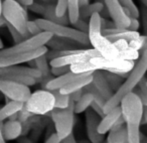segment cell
Masks as SVG:
<instances>
[{
  "instance_id": "cell-1",
  "label": "cell",
  "mask_w": 147,
  "mask_h": 143,
  "mask_svg": "<svg viewBox=\"0 0 147 143\" xmlns=\"http://www.w3.org/2000/svg\"><path fill=\"white\" fill-rule=\"evenodd\" d=\"M122 116L126 123L128 143H141V133L139 131L143 118V104L134 92L128 93L120 103Z\"/></svg>"
},
{
  "instance_id": "cell-2",
  "label": "cell",
  "mask_w": 147,
  "mask_h": 143,
  "mask_svg": "<svg viewBox=\"0 0 147 143\" xmlns=\"http://www.w3.org/2000/svg\"><path fill=\"white\" fill-rule=\"evenodd\" d=\"M147 73V49L143 51L141 55L139 57L137 63L134 65L133 69L129 72L128 76L125 82L122 83L121 87L114 92L113 96L106 101L104 105V112L106 114L113 108L120 105L123 97L127 95L128 93L133 92L135 88L138 86L140 81L145 77V74Z\"/></svg>"
},
{
  "instance_id": "cell-3",
  "label": "cell",
  "mask_w": 147,
  "mask_h": 143,
  "mask_svg": "<svg viewBox=\"0 0 147 143\" xmlns=\"http://www.w3.org/2000/svg\"><path fill=\"white\" fill-rule=\"evenodd\" d=\"M90 45L100 53L101 57L107 59H121L120 51L117 49L112 41H110L102 33L100 13H94L90 17L88 31Z\"/></svg>"
},
{
  "instance_id": "cell-4",
  "label": "cell",
  "mask_w": 147,
  "mask_h": 143,
  "mask_svg": "<svg viewBox=\"0 0 147 143\" xmlns=\"http://www.w3.org/2000/svg\"><path fill=\"white\" fill-rule=\"evenodd\" d=\"M1 15L4 17L7 23L11 24L17 29L24 38H28L31 35L27 31V12L25 7L19 4L15 0H4L2 1Z\"/></svg>"
},
{
  "instance_id": "cell-5",
  "label": "cell",
  "mask_w": 147,
  "mask_h": 143,
  "mask_svg": "<svg viewBox=\"0 0 147 143\" xmlns=\"http://www.w3.org/2000/svg\"><path fill=\"white\" fill-rule=\"evenodd\" d=\"M35 21L42 31H49L53 35L71 39V40L81 43L82 45H86V47L90 45L88 33L86 32H83L76 28H73V27H69L67 25L51 22L45 18H37L35 19Z\"/></svg>"
},
{
  "instance_id": "cell-6",
  "label": "cell",
  "mask_w": 147,
  "mask_h": 143,
  "mask_svg": "<svg viewBox=\"0 0 147 143\" xmlns=\"http://www.w3.org/2000/svg\"><path fill=\"white\" fill-rule=\"evenodd\" d=\"M55 99L49 90H37L31 93L28 100L24 103V109L33 115H45L55 108Z\"/></svg>"
},
{
  "instance_id": "cell-7",
  "label": "cell",
  "mask_w": 147,
  "mask_h": 143,
  "mask_svg": "<svg viewBox=\"0 0 147 143\" xmlns=\"http://www.w3.org/2000/svg\"><path fill=\"white\" fill-rule=\"evenodd\" d=\"M74 105H75V102L71 100L69 107L65 109L53 108L51 112V119L55 124V133L61 140L73 133L74 123H75Z\"/></svg>"
},
{
  "instance_id": "cell-8",
  "label": "cell",
  "mask_w": 147,
  "mask_h": 143,
  "mask_svg": "<svg viewBox=\"0 0 147 143\" xmlns=\"http://www.w3.org/2000/svg\"><path fill=\"white\" fill-rule=\"evenodd\" d=\"M51 36H53V34L49 31H41L39 34L32 35L28 38H25L21 42L15 43L13 47H7V49H0V57L34 51V49H37L47 45V42Z\"/></svg>"
},
{
  "instance_id": "cell-9",
  "label": "cell",
  "mask_w": 147,
  "mask_h": 143,
  "mask_svg": "<svg viewBox=\"0 0 147 143\" xmlns=\"http://www.w3.org/2000/svg\"><path fill=\"white\" fill-rule=\"evenodd\" d=\"M0 93L9 100L25 103L31 95L29 87L0 77Z\"/></svg>"
},
{
  "instance_id": "cell-10",
  "label": "cell",
  "mask_w": 147,
  "mask_h": 143,
  "mask_svg": "<svg viewBox=\"0 0 147 143\" xmlns=\"http://www.w3.org/2000/svg\"><path fill=\"white\" fill-rule=\"evenodd\" d=\"M90 61L100 71H108L113 73H129L135 65V61H133L123 59H107L101 55L93 57Z\"/></svg>"
},
{
  "instance_id": "cell-11",
  "label": "cell",
  "mask_w": 147,
  "mask_h": 143,
  "mask_svg": "<svg viewBox=\"0 0 147 143\" xmlns=\"http://www.w3.org/2000/svg\"><path fill=\"white\" fill-rule=\"evenodd\" d=\"M100 53L93 47V49H76L74 53L69 55H65L63 57H57L51 61H49L51 67H59V65H71L74 63H78L81 61H90L93 57H99Z\"/></svg>"
},
{
  "instance_id": "cell-12",
  "label": "cell",
  "mask_w": 147,
  "mask_h": 143,
  "mask_svg": "<svg viewBox=\"0 0 147 143\" xmlns=\"http://www.w3.org/2000/svg\"><path fill=\"white\" fill-rule=\"evenodd\" d=\"M47 51H49V49H47V45H43V47L31 51L14 53V55H3V57H0V67H9V65H17L23 63H28L31 59H34L36 57H38L39 55L47 53Z\"/></svg>"
},
{
  "instance_id": "cell-13",
  "label": "cell",
  "mask_w": 147,
  "mask_h": 143,
  "mask_svg": "<svg viewBox=\"0 0 147 143\" xmlns=\"http://www.w3.org/2000/svg\"><path fill=\"white\" fill-rule=\"evenodd\" d=\"M85 117H86L87 135H88L90 142L102 143L104 141L105 135L100 134L98 132V125L100 123L101 117L92 108H88L85 111Z\"/></svg>"
},
{
  "instance_id": "cell-14",
  "label": "cell",
  "mask_w": 147,
  "mask_h": 143,
  "mask_svg": "<svg viewBox=\"0 0 147 143\" xmlns=\"http://www.w3.org/2000/svg\"><path fill=\"white\" fill-rule=\"evenodd\" d=\"M104 5L109 12V16L111 17L116 26L127 28L130 23V18L125 14L124 8L119 2V0H104Z\"/></svg>"
},
{
  "instance_id": "cell-15",
  "label": "cell",
  "mask_w": 147,
  "mask_h": 143,
  "mask_svg": "<svg viewBox=\"0 0 147 143\" xmlns=\"http://www.w3.org/2000/svg\"><path fill=\"white\" fill-rule=\"evenodd\" d=\"M91 73H93V72L83 73V74H77V73H74V72L69 71L67 73H65V74L61 75V76H59L57 78H53L45 83H41V86H42V89H45V90H49V91L61 90L63 87L71 84V82L76 81L77 79L87 76V75L91 74Z\"/></svg>"
},
{
  "instance_id": "cell-16",
  "label": "cell",
  "mask_w": 147,
  "mask_h": 143,
  "mask_svg": "<svg viewBox=\"0 0 147 143\" xmlns=\"http://www.w3.org/2000/svg\"><path fill=\"white\" fill-rule=\"evenodd\" d=\"M121 116H122V110H121L120 105H118L112 110L107 112L105 116L101 118L100 123L98 125V132L103 135L108 133L115 126Z\"/></svg>"
},
{
  "instance_id": "cell-17",
  "label": "cell",
  "mask_w": 147,
  "mask_h": 143,
  "mask_svg": "<svg viewBox=\"0 0 147 143\" xmlns=\"http://www.w3.org/2000/svg\"><path fill=\"white\" fill-rule=\"evenodd\" d=\"M124 123V118L121 116L115 126L109 131L107 143H128V134Z\"/></svg>"
},
{
  "instance_id": "cell-18",
  "label": "cell",
  "mask_w": 147,
  "mask_h": 143,
  "mask_svg": "<svg viewBox=\"0 0 147 143\" xmlns=\"http://www.w3.org/2000/svg\"><path fill=\"white\" fill-rule=\"evenodd\" d=\"M92 84L94 85V87L98 90V92L102 95V97L106 101H108L114 94V91L112 90L110 85L107 82L106 78L104 77L103 71L97 69L93 73Z\"/></svg>"
},
{
  "instance_id": "cell-19",
  "label": "cell",
  "mask_w": 147,
  "mask_h": 143,
  "mask_svg": "<svg viewBox=\"0 0 147 143\" xmlns=\"http://www.w3.org/2000/svg\"><path fill=\"white\" fill-rule=\"evenodd\" d=\"M47 47L51 49H57V51H69V49H78V45H82L81 43L75 40H71L65 37L53 35L49 39L47 42Z\"/></svg>"
},
{
  "instance_id": "cell-20",
  "label": "cell",
  "mask_w": 147,
  "mask_h": 143,
  "mask_svg": "<svg viewBox=\"0 0 147 143\" xmlns=\"http://www.w3.org/2000/svg\"><path fill=\"white\" fill-rule=\"evenodd\" d=\"M1 130L6 141L15 140L22 135V123L18 120H8L3 124Z\"/></svg>"
},
{
  "instance_id": "cell-21",
  "label": "cell",
  "mask_w": 147,
  "mask_h": 143,
  "mask_svg": "<svg viewBox=\"0 0 147 143\" xmlns=\"http://www.w3.org/2000/svg\"><path fill=\"white\" fill-rule=\"evenodd\" d=\"M114 45L120 51V57L123 59H128V61H137L140 57V53L138 51L132 49L129 45V42L125 39H119L114 41Z\"/></svg>"
},
{
  "instance_id": "cell-22",
  "label": "cell",
  "mask_w": 147,
  "mask_h": 143,
  "mask_svg": "<svg viewBox=\"0 0 147 143\" xmlns=\"http://www.w3.org/2000/svg\"><path fill=\"white\" fill-rule=\"evenodd\" d=\"M93 73H94V72H93ZM93 73H91V74L87 75V76H85V77H82V78L77 79L76 81L71 82V84L63 87V88L59 90V92H61V94L69 95L71 93H73V92H76V91H79V90H82V89H84L87 85H89L90 83H92Z\"/></svg>"
},
{
  "instance_id": "cell-23",
  "label": "cell",
  "mask_w": 147,
  "mask_h": 143,
  "mask_svg": "<svg viewBox=\"0 0 147 143\" xmlns=\"http://www.w3.org/2000/svg\"><path fill=\"white\" fill-rule=\"evenodd\" d=\"M28 63L30 65V67H34V69H38L40 72L42 79H51L53 78L51 74V65H49V59L45 57V53L42 55H39L38 57L34 59H31L28 61ZM41 82V81H40Z\"/></svg>"
},
{
  "instance_id": "cell-24",
  "label": "cell",
  "mask_w": 147,
  "mask_h": 143,
  "mask_svg": "<svg viewBox=\"0 0 147 143\" xmlns=\"http://www.w3.org/2000/svg\"><path fill=\"white\" fill-rule=\"evenodd\" d=\"M42 15L43 18L49 21H51V22L63 25H67L69 23L67 14H65L63 16H57L55 14V4H53V3H45V11H43Z\"/></svg>"
},
{
  "instance_id": "cell-25",
  "label": "cell",
  "mask_w": 147,
  "mask_h": 143,
  "mask_svg": "<svg viewBox=\"0 0 147 143\" xmlns=\"http://www.w3.org/2000/svg\"><path fill=\"white\" fill-rule=\"evenodd\" d=\"M24 106V103L19 101L10 100L6 102L4 106L0 107V122H3L6 119H9L13 114L18 113Z\"/></svg>"
},
{
  "instance_id": "cell-26",
  "label": "cell",
  "mask_w": 147,
  "mask_h": 143,
  "mask_svg": "<svg viewBox=\"0 0 147 143\" xmlns=\"http://www.w3.org/2000/svg\"><path fill=\"white\" fill-rule=\"evenodd\" d=\"M94 101V97L90 92H84L83 96L79 99L74 105V111L75 114H81L84 113L88 108H90L91 104Z\"/></svg>"
},
{
  "instance_id": "cell-27",
  "label": "cell",
  "mask_w": 147,
  "mask_h": 143,
  "mask_svg": "<svg viewBox=\"0 0 147 143\" xmlns=\"http://www.w3.org/2000/svg\"><path fill=\"white\" fill-rule=\"evenodd\" d=\"M105 7L104 3L102 2H94V3H89L88 5L80 8V18L86 19L90 18L94 13H100L102 11V9Z\"/></svg>"
},
{
  "instance_id": "cell-28",
  "label": "cell",
  "mask_w": 147,
  "mask_h": 143,
  "mask_svg": "<svg viewBox=\"0 0 147 143\" xmlns=\"http://www.w3.org/2000/svg\"><path fill=\"white\" fill-rule=\"evenodd\" d=\"M139 35H140V33H139L138 31H132V30H129V29L125 28L124 30H122V31L112 33V34L105 35V36L110 41H112V42H114V41H116V40H119V39H125V40H127L128 42H130L131 40L137 38Z\"/></svg>"
},
{
  "instance_id": "cell-29",
  "label": "cell",
  "mask_w": 147,
  "mask_h": 143,
  "mask_svg": "<svg viewBox=\"0 0 147 143\" xmlns=\"http://www.w3.org/2000/svg\"><path fill=\"white\" fill-rule=\"evenodd\" d=\"M104 77L106 78L108 84L110 85V87L112 88V90L114 92H116L119 88L121 87L123 83V77L120 76L117 73H113V72H108V71H103Z\"/></svg>"
},
{
  "instance_id": "cell-30",
  "label": "cell",
  "mask_w": 147,
  "mask_h": 143,
  "mask_svg": "<svg viewBox=\"0 0 147 143\" xmlns=\"http://www.w3.org/2000/svg\"><path fill=\"white\" fill-rule=\"evenodd\" d=\"M67 15L71 24H74L80 18V4L79 0H67Z\"/></svg>"
},
{
  "instance_id": "cell-31",
  "label": "cell",
  "mask_w": 147,
  "mask_h": 143,
  "mask_svg": "<svg viewBox=\"0 0 147 143\" xmlns=\"http://www.w3.org/2000/svg\"><path fill=\"white\" fill-rule=\"evenodd\" d=\"M69 69L74 73L77 74H83V73H89V72H95L97 71V67L91 63V61H81L78 63H74L69 65Z\"/></svg>"
},
{
  "instance_id": "cell-32",
  "label": "cell",
  "mask_w": 147,
  "mask_h": 143,
  "mask_svg": "<svg viewBox=\"0 0 147 143\" xmlns=\"http://www.w3.org/2000/svg\"><path fill=\"white\" fill-rule=\"evenodd\" d=\"M51 92L53 94L55 99V108L65 109V108H67V107L69 106L71 101L69 95L61 94V93L59 92V90H53V91H51Z\"/></svg>"
},
{
  "instance_id": "cell-33",
  "label": "cell",
  "mask_w": 147,
  "mask_h": 143,
  "mask_svg": "<svg viewBox=\"0 0 147 143\" xmlns=\"http://www.w3.org/2000/svg\"><path fill=\"white\" fill-rule=\"evenodd\" d=\"M119 2L121 3L123 7L127 8L130 12V18L134 17V18H139L140 16V11H139L138 7L135 5L133 2V0H119Z\"/></svg>"
},
{
  "instance_id": "cell-34",
  "label": "cell",
  "mask_w": 147,
  "mask_h": 143,
  "mask_svg": "<svg viewBox=\"0 0 147 143\" xmlns=\"http://www.w3.org/2000/svg\"><path fill=\"white\" fill-rule=\"evenodd\" d=\"M5 26H6L7 29H8V31H9V33H10L11 37H12V40L14 41V43H19L25 39L24 36H23V35L21 34L15 27H13L11 24H9V23L6 22V25H5Z\"/></svg>"
},
{
  "instance_id": "cell-35",
  "label": "cell",
  "mask_w": 147,
  "mask_h": 143,
  "mask_svg": "<svg viewBox=\"0 0 147 143\" xmlns=\"http://www.w3.org/2000/svg\"><path fill=\"white\" fill-rule=\"evenodd\" d=\"M146 41H147V35H139L137 38L131 40L130 42H129V45H130L132 49L139 51L142 49V47H144Z\"/></svg>"
},
{
  "instance_id": "cell-36",
  "label": "cell",
  "mask_w": 147,
  "mask_h": 143,
  "mask_svg": "<svg viewBox=\"0 0 147 143\" xmlns=\"http://www.w3.org/2000/svg\"><path fill=\"white\" fill-rule=\"evenodd\" d=\"M67 12V0H57L55 4V14L57 16H63Z\"/></svg>"
},
{
  "instance_id": "cell-37",
  "label": "cell",
  "mask_w": 147,
  "mask_h": 143,
  "mask_svg": "<svg viewBox=\"0 0 147 143\" xmlns=\"http://www.w3.org/2000/svg\"><path fill=\"white\" fill-rule=\"evenodd\" d=\"M26 26H27V31H28V33L31 35V36H32V35L39 34V33L42 31L35 20H27Z\"/></svg>"
},
{
  "instance_id": "cell-38",
  "label": "cell",
  "mask_w": 147,
  "mask_h": 143,
  "mask_svg": "<svg viewBox=\"0 0 147 143\" xmlns=\"http://www.w3.org/2000/svg\"><path fill=\"white\" fill-rule=\"evenodd\" d=\"M69 65H59V67H51V74L53 76L59 77L69 72Z\"/></svg>"
},
{
  "instance_id": "cell-39",
  "label": "cell",
  "mask_w": 147,
  "mask_h": 143,
  "mask_svg": "<svg viewBox=\"0 0 147 143\" xmlns=\"http://www.w3.org/2000/svg\"><path fill=\"white\" fill-rule=\"evenodd\" d=\"M45 3L40 2V1H33L32 4L29 5L27 8L32 12L37 13V14H42L43 11H45Z\"/></svg>"
},
{
  "instance_id": "cell-40",
  "label": "cell",
  "mask_w": 147,
  "mask_h": 143,
  "mask_svg": "<svg viewBox=\"0 0 147 143\" xmlns=\"http://www.w3.org/2000/svg\"><path fill=\"white\" fill-rule=\"evenodd\" d=\"M74 26L75 28L78 29L80 31H83V32H86L88 33L89 31V23H86L85 22V19H82V18H79L76 22L74 23Z\"/></svg>"
},
{
  "instance_id": "cell-41",
  "label": "cell",
  "mask_w": 147,
  "mask_h": 143,
  "mask_svg": "<svg viewBox=\"0 0 147 143\" xmlns=\"http://www.w3.org/2000/svg\"><path fill=\"white\" fill-rule=\"evenodd\" d=\"M139 26H140V22H139L138 18H134V17H131L130 18V23H129L127 29L132 31H138Z\"/></svg>"
},
{
  "instance_id": "cell-42",
  "label": "cell",
  "mask_w": 147,
  "mask_h": 143,
  "mask_svg": "<svg viewBox=\"0 0 147 143\" xmlns=\"http://www.w3.org/2000/svg\"><path fill=\"white\" fill-rule=\"evenodd\" d=\"M133 92L135 93V94L137 95V96L139 97V99H140V101L142 102L143 106H147V96L144 94V93L142 92V91L140 90V88H139L138 86L136 87V88L133 90Z\"/></svg>"
},
{
  "instance_id": "cell-43",
  "label": "cell",
  "mask_w": 147,
  "mask_h": 143,
  "mask_svg": "<svg viewBox=\"0 0 147 143\" xmlns=\"http://www.w3.org/2000/svg\"><path fill=\"white\" fill-rule=\"evenodd\" d=\"M83 94H84V90L82 89V90H79V91H76V92L71 93V94H69V97H71V100H73L74 102H77V101L83 96Z\"/></svg>"
},
{
  "instance_id": "cell-44",
  "label": "cell",
  "mask_w": 147,
  "mask_h": 143,
  "mask_svg": "<svg viewBox=\"0 0 147 143\" xmlns=\"http://www.w3.org/2000/svg\"><path fill=\"white\" fill-rule=\"evenodd\" d=\"M59 143H78V142H77V140H76V137L74 136L73 133H71L69 136H67L65 138L61 139Z\"/></svg>"
},
{
  "instance_id": "cell-45",
  "label": "cell",
  "mask_w": 147,
  "mask_h": 143,
  "mask_svg": "<svg viewBox=\"0 0 147 143\" xmlns=\"http://www.w3.org/2000/svg\"><path fill=\"white\" fill-rule=\"evenodd\" d=\"M146 82H147V79L144 77V78L140 81V83L138 84V87L140 88V90L147 96V84H146Z\"/></svg>"
},
{
  "instance_id": "cell-46",
  "label": "cell",
  "mask_w": 147,
  "mask_h": 143,
  "mask_svg": "<svg viewBox=\"0 0 147 143\" xmlns=\"http://www.w3.org/2000/svg\"><path fill=\"white\" fill-rule=\"evenodd\" d=\"M59 142H61V139L57 137V133H53V134H51V136L45 140V143H59Z\"/></svg>"
},
{
  "instance_id": "cell-47",
  "label": "cell",
  "mask_w": 147,
  "mask_h": 143,
  "mask_svg": "<svg viewBox=\"0 0 147 143\" xmlns=\"http://www.w3.org/2000/svg\"><path fill=\"white\" fill-rule=\"evenodd\" d=\"M15 1H17V2H18L19 4H21L22 6H24L25 8H27V7H28L29 5L32 4L34 0H15Z\"/></svg>"
},
{
  "instance_id": "cell-48",
  "label": "cell",
  "mask_w": 147,
  "mask_h": 143,
  "mask_svg": "<svg viewBox=\"0 0 147 143\" xmlns=\"http://www.w3.org/2000/svg\"><path fill=\"white\" fill-rule=\"evenodd\" d=\"M18 143H33V141L31 140V139L27 138V137L25 136H22V137H18Z\"/></svg>"
},
{
  "instance_id": "cell-49",
  "label": "cell",
  "mask_w": 147,
  "mask_h": 143,
  "mask_svg": "<svg viewBox=\"0 0 147 143\" xmlns=\"http://www.w3.org/2000/svg\"><path fill=\"white\" fill-rule=\"evenodd\" d=\"M79 4H80V8L84 7L89 4V0H79Z\"/></svg>"
},
{
  "instance_id": "cell-50",
  "label": "cell",
  "mask_w": 147,
  "mask_h": 143,
  "mask_svg": "<svg viewBox=\"0 0 147 143\" xmlns=\"http://www.w3.org/2000/svg\"><path fill=\"white\" fill-rule=\"evenodd\" d=\"M143 118L147 124V106H143Z\"/></svg>"
},
{
  "instance_id": "cell-51",
  "label": "cell",
  "mask_w": 147,
  "mask_h": 143,
  "mask_svg": "<svg viewBox=\"0 0 147 143\" xmlns=\"http://www.w3.org/2000/svg\"><path fill=\"white\" fill-rule=\"evenodd\" d=\"M4 25H6V20H5L4 17L1 15V16H0V27L4 26Z\"/></svg>"
},
{
  "instance_id": "cell-52",
  "label": "cell",
  "mask_w": 147,
  "mask_h": 143,
  "mask_svg": "<svg viewBox=\"0 0 147 143\" xmlns=\"http://www.w3.org/2000/svg\"><path fill=\"white\" fill-rule=\"evenodd\" d=\"M0 143H6V140L4 139L2 134V130H1V127H0Z\"/></svg>"
},
{
  "instance_id": "cell-53",
  "label": "cell",
  "mask_w": 147,
  "mask_h": 143,
  "mask_svg": "<svg viewBox=\"0 0 147 143\" xmlns=\"http://www.w3.org/2000/svg\"><path fill=\"white\" fill-rule=\"evenodd\" d=\"M40 2H43V3H53V0H38Z\"/></svg>"
},
{
  "instance_id": "cell-54",
  "label": "cell",
  "mask_w": 147,
  "mask_h": 143,
  "mask_svg": "<svg viewBox=\"0 0 147 143\" xmlns=\"http://www.w3.org/2000/svg\"><path fill=\"white\" fill-rule=\"evenodd\" d=\"M140 1L143 3V5H144V6L147 8V0H140Z\"/></svg>"
},
{
  "instance_id": "cell-55",
  "label": "cell",
  "mask_w": 147,
  "mask_h": 143,
  "mask_svg": "<svg viewBox=\"0 0 147 143\" xmlns=\"http://www.w3.org/2000/svg\"><path fill=\"white\" fill-rule=\"evenodd\" d=\"M147 49V41L145 42V45H144V47H142V49H141V51H146Z\"/></svg>"
},
{
  "instance_id": "cell-56",
  "label": "cell",
  "mask_w": 147,
  "mask_h": 143,
  "mask_svg": "<svg viewBox=\"0 0 147 143\" xmlns=\"http://www.w3.org/2000/svg\"><path fill=\"white\" fill-rule=\"evenodd\" d=\"M1 8H2V0H0V16H1Z\"/></svg>"
},
{
  "instance_id": "cell-57",
  "label": "cell",
  "mask_w": 147,
  "mask_h": 143,
  "mask_svg": "<svg viewBox=\"0 0 147 143\" xmlns=\"http://www.w3.org/2000/svg\"><path fill=\"white\" fill-rule=\"evenodd\" d=\"M3 49V42H2V40H1V38H0V49Z\"/></svg>"
},
{
  "instance_id": "cell-58",
  "label": "cell",
  "mask_w": 147,
  "mask_h": 143,
  "mask_svg": "<svg viewBox=\"0 0 147 143\" xmlns=\"http://www.w3.org/2000/svg\"><path fill=\"white\" fill-rule=\"evenodd\" d=\"M140 142H141V143H144V142H143V141H140Z\"/></svg>"
},
{
  "instance_id": "cell-59",
  "label": "cell",
  "mask_w": 147,
  "mask_h": 143,
  "mask_svg": "<svg viewBox=\"0 0 147 143\" xmlns=\"http://www.w3.org/2000/svg\"><path fill=\"white\" fill-rule=\"evenodd\" d=\"M146 84H147V82H146Z\"/></svg>"
}]
</instances>
